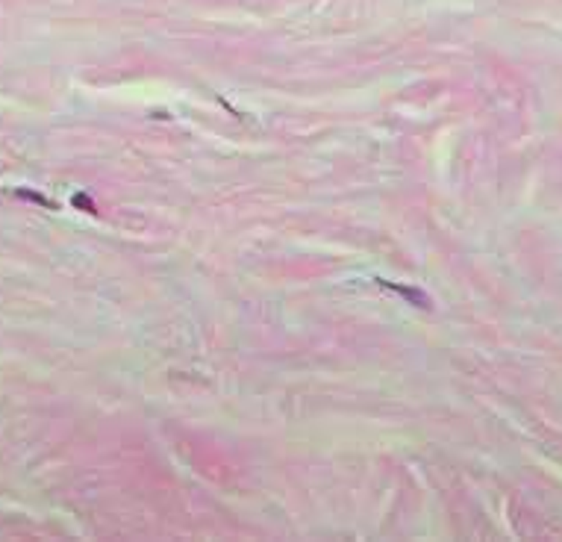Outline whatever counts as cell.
Listing matches in <instances>:
<instances>
[{
  "label": "cell",
  "instance_id": "2",
  "mask_svg": "<svg viewBox=\"0 0 562 542\" xmlns=\"http://www.w3.org/2000/svg\"><path fill=\"white\" fill-rule=\"evenodd\" d=\"M18 198H27V201H35V204H44V206L56 209V204H51L47 198H42V195H33V192H18Z\"/></svg>",
  "mask_w": 562,
  "mask_h": 542
},
{
  "label": "cell",
  "instance_id": "1",
  "mask_svg": "<svg viewBox=\"0 0 562 542\" xmlns=\"http://www.w3.org/2000/svg\"><path fill=\"white\" fill-rule=\"evenodd\" d=\"M389 286V283H386ZM389 289H395V292H401L404 298H409V301H418V306H430V301H427V295L424 292H418V289H406V286H389Z\"/></svg>",
  "mask_w": 562,
  "mask_h": 542
}]
</instances>
